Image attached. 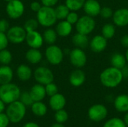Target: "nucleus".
Masks as SVG:
<instances>
[{
	"instance_id": "f257e3e1",
	"label": "nucleus",
	"mask_w": 128,
	"mask_h": 127,
	"mask_svg": "<svg viewBox=\"0 0 128 127\" xmlns=\"http://www.w3.org/2000/svg\"><path fill=\"white\" fill-rule=\"evenodd\" d=\"M124 75L122 70L112 66L104 70L100 75L101 84L108 88L118 87L122 83Z\"/></svg>"
},
{
	"instance_id": "f03ea898",
	"label": "nucleus",
	"mask_w": 128,
	"mask_h": 127,
	"mask_svg": "<svg viewBox=\"0 0 128 127\" xmlns=\"http://www.w3.org/2000/svg\"><path fill=\"white\" fill-rule=\"evenodd\" d=\"M5 113L10 123L18 124L21 122L26 114V106L20 100H16L8 105Z\"/></svg>"
},
{
	"instance_id": "7ed1b4c3",
	"label": "nucleus",
	"mask_w": 128,
	"mask_h": 127,
	"mask_svg": "<svg viewBox=\"0 0 128 127\" xmlns=\"http://www.w3.org/2000/svg\"><path fill=\"white\" fill-rule=\"evenodd\" d=\"M20 94V88L14 83L0 85V99L7 105L19 100Z\"/></svg>"
},
{
	"instance_id": "20e7f679",
	"label": "nucleus",
	"mask_w": 128,
	"mask_h": 127,
	"mask_svg": "<svg viewBox=\"0 0 128 127\" xmlns=\"http://www.w3.org/2000/svg\"><path fill=\"white\" fill-rule=\"evenodd\" d=\"M36 19L39 25L45 28L52 27L57 22L55 10L52 7L42 5L41 8L36 13Z\"/></svg>"
},
{
	"instance_id": "39448f33",
	"label": "nucleus",
	"mask_w": 128,
	"mask_h": 127,
	"mask_svg": "<svg viewBox=\"0 0 128 127\" xmlns=\"http://www.w3.org/2000/svg\"><path fill=\"white\" fill-rule=\"evenodd\" d=\"M75 25L77 32L88 35L94 30L96 26V22L94 17L86 14L79 18Z\"/></svg>"
},
{
	"instance_id": "423d86ee",
	"label": "nucleus",
	"mask_w": 128,
	"mask_h": 127,
	"mask_svg": "<svg viewBox=\"0 0 128 127\" xmlns=\"http://www.w3.org/2000/svg\"><path fill=\"white\" fill-rule=\"evenodd\" d=\"M45 57L46 61L52 65L60 64L64 58L63 50L57 45H49L45 50Z\"/></svg>"
},
{
	"instance_id": "0eeeda50",
	"label": "nucleus",
	"mask_w": 128,
	"mask_h": 127,
	"mask_svg": "<svg viewBox=\"0 0 128 127\" xmlns=\"http://www.w3.org/2000/svg\"><path fill=\"white\" fill-rule=\"evenodd\" d=\"M33 76L37 83L46 85L54 80V74L52 71L46 67H38L33 72Z\"/></svg>"
},
{
	"instance_id": "6e6552de",
	"label": "nucleus",
	"mask_w": 128,
	"mask_h": 127,
	"mask_svg": "<svg viewBox=\"0 0 128 127\" xmlns=\"http://www.w3.org/2000/svg\"><path fill=\"white\" fill-rule=\"evenodd\" d=\"M5 10L9 18L17 19L23 15L25 5L20 0H11L7 3Z\"/></svg>"
},
{
	"instance_id": "1a4fd4ad",
	"label": "nucleus",
	"mask_w": 128,
	"mask_h": 127,
	"mask_svg": "<svg viewBox=\"0 0 128 127\" xmlns=\"http://www.w3.org/2000/svg\"><path fill=\"white\" fill-rule=\"evenodd\" d=\"M27 31L25 30L23 26L14 25L10 27L8 31L6 32L9 43L13 44H20L26 40Z\"/></svg>"
},
{
	"instance_id": "9d476101",
	"label": "nucleus",
	"mask_w": 128,
	"mask_h": 127,
	"mask_svg": "<svg viewBox=\"0 0 128 127\" xmlns=\"http://www.w3.org/2000/svg\"><path fill=\"white\" fill-rule=\"evenodd\" d=\"M69 58L70 64L76 68H82L87 63V55L82 49L75 47L70 51Z\"/></svg>"
},
{
	"instance_id": "9b49d317",
	"label": "nucleus",
	"mask_w": 128,
	"mask_h": 127,
	"mask_svg": "<svg viewBox=\"0 0 128 127\" xmlns=\"http://www.w3.org/2000/svg\"><path fill=\"white\" fill-rule=\"evenodd\" d=\"M108 115V109L103 104H94L92 106L88 111V118L94 122H100L104 121Z\"/></svg>"
},
{
	"instance_id": "f8f14e48",
	"label": "nucleus",
	"mask_w": 128,
	"mask_h": 127,
	"mask_svg": "<svg viewBox=\"0 0 128 127\" xmlns=\"http://www.w3.org/2000/svg\"><path fill=\"white\" fill-rule=\"evenodd\" d=\"M25 41L30 48L34 49H40L44 43L43 35L37 30L28 31Z\"/></svg>"
},
{
	"instance_id": "ddd939ff",
	"label": "nucleus",
	"mask_w": 128,
	"mask_h": 127,
	"mask_svg": "<svg viewBox=\"0 0 128 127\" xmlns=\"http://www.w3.org/2000/svg\"><path fill=\"white\" fill-rule=\"evenodd\" d=\"M107 39L102 34L95 35L89 41V47L91 50L95 53H99L104 51L107 46Z\"/></svg>"
},
{
	"instance_id": "4468645a",
	"label": "nucleus",
	"mask_w": 128,
	"mask_h": 127,
	"mask_svg": "<svg viewBox=\"0 0 128 127\" xmlns=\"http://www.w3.org/2000/svg\"><path fill=\"white\" fill-rule=\"evenodd\" d=\"M113 24L118 27H125L128 25V8L122 7L113 12Z\"/></svg>"
},
{
	"instance_id": "2eb2a0df",
	"label": "nucleus",
	"mask_w": 128,
	"mask_h": 127,
	"mask_svg": "<svg viewBox=\"0 0 128 127\" xmlns=\"http://www.w3.org/2000/svg\"><path fill=\"white\" fill-rule=\"evenodd\" d=\"M101 5L98 0H86L83 5V10L86 15L95 17L100 15Z\"/></svg>"
},
{
	"instance_id": "dca6fc26",
	"label": "nucleus",
	"mask_w": 128,
	"mask_h": 127,
	"mask_svg": "<svg viewBox=\"0 0 128 127\" xmlns=\"http://www.w3.org/2000/svg\"><path fill=\"white\" fill-rule=\"evenodd\" d=\"M86 80V75L85 72L80 68H76L73 70L69 76L70 84L74 87L82 86Z\"/></svg>"
},
{
	"instance_id": "f3484780",
	"label": "nucleus",
	"mask_w": 128,
	"mask_h": 127,
	"mask_svg": "<svg viewBox=\"0 0 128 127\" xmlns=\"http://www.w3.org/2000/svg\"><path fill=\"white\" fill-rule=\"evenodd\" d=\"M49 105L51 109L55 112L63 109L66 105V98L63 94L57 93L50 97Z\"/></svg>"
},
{
	"instance_id": "a211bd4d",
	"label": "nucleus",
	"mask_w": 128,
	"mask_h": 127,
	"mask_svg": "<svg viewBox=\"0 0 128 127\" xmlns=\"http://www.w3.org/2000/svg\"><path fill=\"white\" fill-rule=\"evenodd\" d=\"M29 94L34 102L42 101L46 96L45 86L41 84L37 83L31 88Z\"/></svg>"
},
{
	"instance_id": "6ab92c4d",
	"label": "nucleus",
	"mask_w": 128,
	"mask_h": 127,
	"mask_svg": "<svg viewBox=\"0 0 128 127\" xmlns=\"http://www.w3.org/2000/svg\"><path fill=\"white\" fill-rule=\"evenodd\" d=\"M16 74L17 78L22 81V82H26L28 81L32 75H33V72L31 69V67L27 65V64H20L16 70Z\"/></svg>"
},
{
	"instance_id": "aec40b11",
	"label": "nucleus",
	"mask_w": 128,
	"mask_h": 127,
	"mask_svg": "<svg viewBox=\"0 0 128 127\" xmlns=\"http://www.w3.org/2000/svg\"><path fill=\"white\" fill-rule=\"evenodd\" d=\"M115 109L121 113L128 112V94H120L114 100Z\"/></svg>"
},
{
	"instance_id": "412c9836",
	"label": "nucleus",
	"mask_w": 128,
	"mask_h": 127,
	"mask_svg": "<svg viewBox=\"0 0 128 127\" xmlns=\"http://www.w3.org/2000/svg\"><path fill=\"white\" fill-rule=\"evenodd\" d=\"M73 30V25L68 22L66 19L60 20V22L56 25V31L58 36L61 37H65L69 36Z\"/></svg>"
},
{
	"instance_id": "4be33fe9",
	"label": "nucleus",
	"mask_w": 128,
	"mask_h": 127,
	"mask_svg": "<svg viewBox=\"0 0 128 127\" xmlns=\"http://www.w3.org/2000/svg\"><path fill=\"white\" fill-rule=\"evenodd\" d=\"M25 58L28 63L32 64H37L41 61L43 58V54L39 49L30 48L26 51Z\"/></svg>"
},
{
	"instance_id": "5701e85b",
	"label": "nucleus",
	"mask_w": 128,
	"mask_h": 127,
	"mask_svg": "<svg viewBox=\"0 0 128 127\" xmlns=\"http://www.w3.org/2000/svg\"><path fill=\"white\" fill-rule=\"evenodd\" d=\"M14 78V71L9 65H2L0 67V85L10 83Z\"/></svg>"
},
{
	"instance_id": "b1692460",
	"label": "nucleus",
	"mask_w": 128,
	"mask_h": 127,
	"mask_svg": "<svg viewBox=\"0 0 128 127\" xmlns=\"http://www.w3.org/2000/svg\"><path fill=\"white\" fill-rule=\"evenodd\" d=\"M72 43L73 44L77 47V48H80V49H86L87 46H89V39L88 37V35L86 34H83L79 32H76L73 37H72Z\"/></svg>"
},
{
	"instance_id": "393cba45",
	"label": "nucleus",
	"mask_w": 128,
	"mask_h": 127,
	"mask_svg": "<svg viewBox=\"0 0 128 127\" xmlns=\"http://www.w3.org/2000/svg\"><path fill=\"white\" fill-rule=\"evenodd\" d=\"M110 62L112 67H114L119 70H123L126 67V64L128 63L125 55L120 52L114 53L111 57Z\"/></svg>"
},
{
	"instance_id": "a878e982",
	"label": "nucleus",
	"mask_w": 128,
	"mask_h": 127,
	"mask_svg": "<svg viewBox=\"0 0 128 127\" xmlns=\"http://www.w3.org/2000/svg\"><path fill=\"white\" fill-rule=\"evenodd\" d=\"M31 110L34 115L37 117H44L47 113V106L42 101L34 102L31 106Z\"/></svg>"
},
{
	"instance_id": "bb28decb",
	"label": "nucleus",
	"mask_w": 128,
	"mask_h": 127,
	"mask_svg": "<svg viewBox=\"0 0 128 127\" xmlns=\"http://www.w3.org/2000/svg\"><path fill=\"white\" fill-rule=\"evenodd\" d=\"M43 38L46 43L48 45H52L55 44V43L57 40L58 34L56 31V29L52 28L51 27L47 28L43 33Z\"/></svg>"
},
{
	"instance_id": "cd10ccee",
	"label": "nucleus",
	"mask_w": 128,
	"mask_h": 127,
	"mask_svg": "<svg viewBox=\"0 0 128 127\" xmlns=\"http://www.w3.org/2000/svg\"><path fill=\"white\" fill-rule=\"evenodd\" d=\"M116 25L113 23H106L101 29V34L107 40L112 39L116 34Z\"/></svg>"
},
{
	"instance_id": "c85d7f7f",
	"label": "nucleus",
	"mask_w": 128,
	"mask_h": 127,
	"mask_svg": "<svg viewBox=\"0 0 128 127\" xmlns=\"http://www.w3.org/2000/svg\"><path fill=\"white\" fill-rule=\"evenodd\" d=\"M54 10H55L56 18L58 20H64V19H65L67 16L68 15V13L70 11L69 10V8L66 6L65 4H62L57 5L54 8Z\"/></svg>"
},
{
	"instance_id": "c756f323",
	"label": "nucleus",
	"mask_w": 128,
	"mask_h": 127,
	"mask_svg": "<svg viewBox=\"0 0 128 127\" xmlns=\"http://www.w3.org/2000/svg\"><path fill=\"white\" fill-rule=\"evenodd\" d=\"M86 0H65V4L70 11H78L83 8Z\"/></svg>"
},
{
	"instance_id": "7c9ffc66",
	"label": "nucleus",
	"mask_w": 128,
	"mask_h": 127,
	"mask_svg": "<svg viewBox=\"0 0 128 127\" xmlns=\"http://www.w3.org/2000/svg\"><path fill=\"white\" fill-rule=\"evenodd\" d=\"M12 53L7 49L0 50V64L2 65H9L12 61Z\"/></svg>"
},
{
	"instance_id": "2f4dec72",
	"label": "nucleus",
	"mask_w": 128,
	"mask_h": 127,
	"mask_svg": "<svg viewBox=\"0 0 128 127\" xmlns=\"http://www.w3.org/2000/svg\"><path fill=\"white\" fill-rule=\"evenodd\" d=\"M103 127H128L124 120L119 118H112L104 124Z\"/></svg>"
},
{
	"instance_id": "473e14b6",
	"label": "nucleus",
	"mask_w": 128,
	"mask_h": 127,
	"mask_svg": "<svg viewBox=\"0 0 128 127\" xmlns=\"http://www.w3.org/2000/svg\"><path fill=\"white\" fill-rule=\"evenodd\" d=\"M54 118H55L56 122L60 123V124H64L68 120L69 115H68V113L67 112V111L63 109L56 111L55 113Z\"/></svg>"
},
{
	"instance_id": "72a5a7b5",
	"label": "nucleus",
	"mask_w": 128,
	"mask_h": 127,
	"mask_svg": "<svg viewBox=\"0 0 128 127\" xmlns=\"http://www.w3.org/2000/svg\"><path fill=\"white\" fill-rule=\"evenodd\" d=\"M38 25H39V23H38V21L37 20V19L30 18V19H28L25 22V23L23 25V28L28 32V31L37 30Z\"/></svg>"
},
{
	"instance_id": "f704fd0d",
	"label": "nucleus",
	"mask_w": 128,
	"mask_h": 127,
	"mask_svg": "<svg viewBox=\"0 0 128 127\" xmlns=\"http://www.w3.org/2000/svg\"><path fill=\"white\" fill-rule=\"evenodd\" d=\"M19 100L21 103H22L26 107L27 106H31L32 105V103H34V101H33V100H32L30 94H29V91L21 92Z\"/></svg>"
},
{
	"instance_id": "c9c22d12",
	"label": "nucleus",
	"mask_w": 128,
	"mask_h": 127,
	"mask_svg": "<svg viewBox=\"0 0 128 127\" xmlns=\"http://www.w3.org/2000/svg\"><path fill=\"white\" fill-rule=\"evenodd\" d=\"M45 86V90H46V94L47 96H49L50 97L55 95L56 94L58 93V86L52 82H50Z\"/></svg>"
},
{
	"instance_id": "e433bc0d",
	"label": "nucleus",
	"mask_w": 128,
	"mask_h": 127,
	"mask_svg": "<svg viewBox=\"0 0 128 127\" xmlns=\"http://www.w3.org/2000/svg\"><path fill=\"white\" fill-rule=\"evenodd\" d=\"M112 15H113V10L110 7L105 6V7H101L100 12V16L102 18L107 19L112 17Z\"/></svg>"
},
{
	"instance_id": "4c0bfd02",
	"label": "nucleus",
	"mask_w": 128,
	"mask_h": 127,
	"mask_svg": "<svg viewBox=\"0 0 128 127\" xmlns=\"http://www.w3.org/2000/svg\"><path fill=\"white\" fill-rule=\"evenodd\" d=\"M80 16L78 15V13H76V11H70V13H68V15L66 17V20L70 22L71 25H74L77 22L78 19H79Z\"/></svg>"
},
{
	"instance_id": "58836bf2",
	"label": "nucleus",
	"mask_w": 128,
	"mask_h": 127,
	"mask_svg": "<svg viewBox=\"0 0 128 127\" xmlns=\"http://www.w3.org/2000/svg\"><path fill=\"white\" fill-rule=\"evenodd\" d=\"M8 43H9V40L6 33L0 32V50L7 49Z\"/></svg>"
},
{
	"instance_id": "ea45409f",
	"label": "nucleus",
	"mask_w": 128,
	"mask_h": 127,
	"mask_svg": "<svg viewBox=\"0 0 128 127\" xmlns=\"http://www.w3.org/2000/svg\"><path fill=\"white\" fill-rule=\"evenodd\" d=\"M10 123V121L6 113H0V127H8Z\"/></svg>"
},
{
	"instance_id": "a19ab883",
	"label": "nucleus",
	"mask_w": 128,
	"mask_h": 127,
	"mask_svg": "<svg viewBox=\"0 0 128 127\" xmlns=\"http://www.w3.org/2000/svg\"><path fill=\"white\" fill-rule=\"evenodd\" d=\"M10 28V24L8 21L5 19H0V32L6 33Z\"/></svg>"
},
{
	"instance_id": "79ce46f5",
	"label": "nucleus",
	"mask_w": 128,
	"mask_h": 127,
	"mask_svg": "<svg viewBox=\"0 0 128 127\" xmlns=\"http://www.w3.org/2000/svg\"><path fill=\"white\" fill-rule=\"evenodd\" d=\"M41 7H42V4H41L40 2L36 1H32V2L31 3V4H30V8H31V10H32V11L35 12V13H37V12L41 8Z\"/></svg>"
},
{
	"instance_id": "37998d69",
	"label": "nucleus",
	"mask_w": 128,
	"mask_h": 127,
	"mask_svg": "<svg viewBox=\"0 0 128 127\" xmlns=\"http://www.w3.org/2000/svg\"><path fill=\"white\" fill-rule=\"evenodd\" d=\"M58 0H41V4L44 6L53 7L58 3Z\"/></svg>"
},
{
	"instance_id": "c03bdc74",
	"label": "nucleus",
	"mask_w": 128,
	"mask_h": 127,
	"mask_svg": "<svg viewBox=\"0 0 128 127\" xmlns=\"http://www.w3.org/2000/svg\"><path fill=\"white\" fill-rule=\"evenodd\" d=\"M120 42H121V44L122 46H124L126 49H128V34H124L121 38Z\"/></svg>"
},
{
	"instance_id": "a18cd8bd",
	"label": "nucleus",
	"mask_w": 128,
	"mask_h": 127,
	"mask_svg": "<svg viewBox=\"0 0 128 127\" xmlns=\"http://www.w3.org/2000/svg\"><path fill=\"white\" fill-rule=\"evenodd\" d=\"M22 127H40V126H39L38 124L31 121V122H28V123L25 124L22 126Z\"/></svg>"
},
{
	"instance_id": "49530a36",
	"label": "nucleus",
	"mask_w": 128,
	"mask_h": 127,
	"mask_svg": "<svg viewBox=\"0 0 128 127\" xmlns=\"http://www.w3.org/2000/svg\"><path fill=\"white\" fill-rule=\"evenodd\" d=\"M5 109V103L0 99V113L4 112Z\"/></svg>"
},
{
	"instance_id": "de8ad7c7",
	"label": "nucleus",
	"mask_w": 128,
	"mask_h": 127,
	"mask_svg": "<svg viewBox=\"0 0 128 127\" xmlns=\"http://www.w3.org/2000/svg\"><path fill=\"white\" fill-rule=\"evenodd\" d=\"M50 127H65L64 126L63 124H60V123H56V124H53Z\"/></svg>"
},
{
	"instance_id": "09e8293b",
	"label": "nucleus",
	"mask_w": 128,
	"mask_h": 127,
	"mask_svg": "<svg viewBox=\"0 0 128 127\" xmlns=\"http://www.w3.org/2000/svg\"><path fill=\"white\" fill-rule=\"evenodd\" d=\"M124 123H125V124L127 125V127H128V112L127 113H125V115H124Z\"/></svg>"
},
{
	"instance_id": "8fccbe9b",
	"label": "nucleus",
	"mask_w": 128,
	"mask_h": 127,
	"mask_svg": "<svg viewBox=\"0 0 128 127\" xmlns=\"http://www.w3.org/2000/svg\"><path fill=\"white\" fill-rule=\"evenodd\" d=\"M124 55H125V58H126L127 62L128 63V49H127V50H126V52H125Z\"/></svg>"
},
{
	"instance_id": "3c124183",
	"label": "nucleus",
	"mask_w": 128,
	"mask_h": 127,
	"mask_svg": "<svg viewBox=\"0 0 128 127\" xmlns=\"http://www.w3.org/2000/svg\"><path fill=\"white\" fill-rule=\"evenodd\" d=\"M4 1H7V2H8V1H11V0H4Z\"/></svg>"
}]
</instances>
